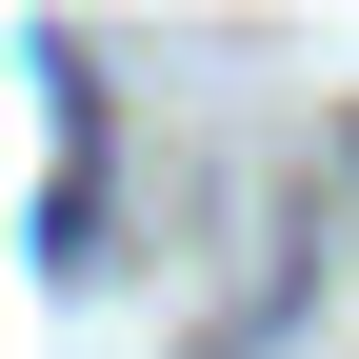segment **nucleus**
Segmentation results:
<instances>
[]
</instances>
